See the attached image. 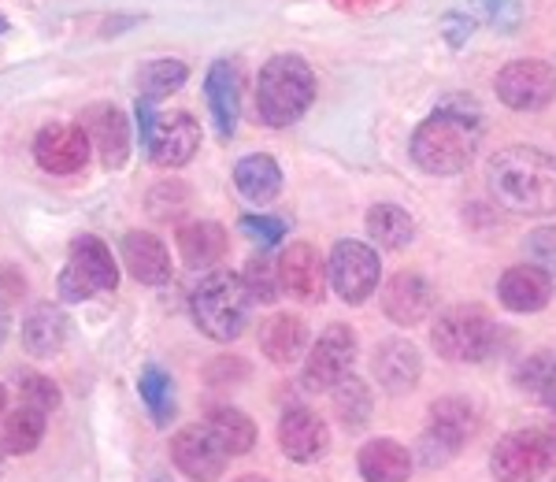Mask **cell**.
Segmentation results:
<instances>
[{"label":"cell","instance_id":"cell-1","mask_svg":"<svg viewBox=\"0 0 556 482\" xmlns=\"http://www.w3.org/2000/svg\"><path fill=\"white\" fill-rule=\"evenodd\" d=\"M493 201L516 216L556 212V156L531 145L501 149L486 167Z\"/></svg>","mask_w":556,"mask_h":482},{"label":"cell","instance_id":"cell-2","mask_svg":"<svg viewBox=\"0 0 556 482\" xmlns=\"http://www.w3.org/2000/svg\"><path fill=\"white\" fill-rule=\"evenodd\" d=\"M482 138L479 112L471 104L450 101L438 112H430L412 134V160L427 175H460L471 164Z\"/></svg>","mask_w":556,"mask_h":482},{"label":"cell","instance_id":"cell-3","mask_svg":"<svg viewBox=\"0 0 556 482\" xmlns=\"http://www.w3.org/2000/svg\"><path fill=\"white\" fill-rule=\"evenodd\" d=\"M316 101V75L301 56H271L260 67L256 78V112L260 123H267L271 130H282L290 123H298L304 112Z\"/></svg>","mask_w":556,"mask_h":482},{"label":"cell","instance_id":"cell-4","mask_svg":"<svg viewBox=\"0 0 556 482\" xmlns=\"http://www.w3.org/2000/svg\"><path fill=\"white\" fill-rule=\"evenodd\" d=\"M193 324L212 338V342H235L253 316V297L238 271H212L190 297Z\"/></svg>","mask_w":556,"mask_h":482},{"label":"cell","instance_id":"cell-5","mask_svg":"<svg viewBox=\"0 0 556 482\" xmlns=\"http://www.w3.org/2000/svg\"><path fill=\"white\" fill-rule=\"evenodd\" d=\"M430 345L453 364H479L497 345V327L482 308L456 305L438 316L434 330H430Z\"/></svg>","mask_w":556,"mask_h":482},{"label":"cell","instance_id":"cell-6","mask_svg":"<svg viewBox=\"0 0 556 482\" xmlns=\"http://www.w3.org/2000/svg\"><path fill=\"white\" fill-rule=\"evenodd\" d=\"M556 468V427L553 431H513L497 442L490 471L497 482H538Z\"/></svg>","mask_w":556,"mask_h":482},{"label":"cell","instance_id":"cell-7","mask_svg":"<svg viewBox=\"0 0 556 482\" xmlns=\"http://www.w3.org/2000/svg\"><path fill=\"white\" fill-rule=\"evenodd\" d=\"M115 286H119V267H115L112 249L93 234L71 241V256L60 271V297L89 301L93 293H108Z\"/></svg>","mask_w":556,"mask_h":482},{"label":"cell","instance_id":"cell-8","mask_svg":"<svg viewBox=\"0 0 556 482\" xmlns=\"http://www.w3.org/2000/svg\"><path fill=\"white\" fill-rule=\"evenodd\" d=\"M379 253L364 241H338L327 261V282L345 305H361L379 286Z\"/></svg>","mask_w":556,"mask_h":482},{"label":"cell","instance_id":"cell-9","mask_svg":"<svg viewBox=\"0 0 556 482\" xmlns=\"http://www.w3.org/2000/svg\"><path fill=\"white\" fill-rule=\"evenodd\" d=\"M501 104L513 112H542L545 104L556 101V67L545 60H513L505 71L497 75Z\"/></svg>","mask_w":556,"mask_h":482},{"label":"cell","instance_id":"cell-10","mask_svg":"<svg viewBox=\"0 0 556 482\" xmlns=\"http://www.w3.org/2000/svg\"><path fill=\"white\" fill-rule=\"evenodd\" d=\"M356 334L353 327L345 324H330L327 330L319 334V342L312 345L308 360H304V386L308 390H334L338 382L349 379L356 364Z\"/></svg>","mask_w":556,"mask_h":482},{"label":"cell","instance_id":"cell-11","mask_svg":"<svg viewBox=\"0 0 556 482\" xmlns=\"http://www.w3.org/2000/svg\"><path fill=\"white\" fill-rule=\"evenodd\" d=\"M471 431H475V408L468 401H460V397L434 401V405H430V431L424 434V445H419V449H427L424 453L427 468H430L434 449H438V460L445 464L464 442L471 439Z\"/></svg>","mask_w":556,"mask_h":482},{"label":"cell","instance_id":"cell-12","mask_svg":"<svg viewBox=\"0 0 556 482\" xmlns=\"http://www.w3.org/2000/svg\"><path fill=\"white\" fill-rule=\"evenodd\" d=\"M227 457H230V453L223 449L219 439L208 431V423H204V427H186V431H178L172 439L175 468L182 471L186 479H193V482L219 479L223 468H227Z\"/></svg>","mask_w":556,"mask_h":482},{"label":"cell","instance_id":"cell-13","mask_svg":"<svg viewBox=\"0 0 556 482\" xmlns=\"http://www.w3.org/2000/svg\"><path fill=\"white\" fill-rule=\"evenodd\" d=\"M146 149L156 167H186L197 149H201V127H197V119L190 112L156 115Z\"/></svg>","mask_w":556,"mask_h":482},{"label":"cell","instance_id":"cell-14","mask_svg":"<svg viewBox=\"0 0 556 482\" xmlns=\"http://www.w3.org/2000/svg\"><path fill=\"white\" fill-rule=\"evenodd\" d=\"M89 134L83 127H67V123H52L34 141V160L41 172L49 175H75L89 164Z\"/></svg>","mask_w":556,"mask_h":482},{"label":"cell","instance_id":"cell-15","mask_svg":"<svg viewBox=\"0 0 556 482\" xmlns=\"http://www.w3.org/2000/svg\"><path fill=\"white\" fill-rule=\"evenodd\" d=\"M278 282L290 297L319 305L327 293V264L308 241H293L282 256H278Z\"/></svg>","mask_w":556,"mask_h":482},{"label":"cell","instance_id":"cell-16","mask_svg":"<svg viewBox=\"0 0 556 482\" xmlns=\"http://www.w3.org/2000/svg\"><path fill=\"white\" fill-rule=\"evenodd\" d=\"M278 445L290 460L316 464L330 449V427L312 408H286L278 419Z\"/></svg>","mask_w":556,"mask_h":482},{"label":"cell","instance_id":"cell-17","mask_svg":"<svg viewBox=\"0 0 556 482\" xmlns=\"http://www.w3.org/2000/svg\"><path fill=\"white\" fill-rule=\"evenodd\" d=\"M438 297H434V286H430L419 271H401L386 282L382 290V312L393 319L397 327H416L434 312Z\"/></svg>","mask_w":556,"mask_h":482},{"label":"cell","instance_id":"cell-18","mask_svg":"<svg viewBox=\"0 0 556 482\" xmlns=\"http://www.w3.org/2000/svg\"><path fill=\"white\" fill-rule=\"evenodd\" d=\"M204 97H208V112L212 123L219 130V138H235L238 130V115H241V83H238V67L230 60H215L204 75Z\"/></svg>","mask_w":556,"mask_h":482},{"label":"cell","instance_id":"cell-19","mask_svg":"<svg viewBox=\"0 0 556 482\" xmlns=\"http://www.w3.org/2000/svg\"><path fill=\"white\" fill-rule=\"evenodd\" d=\"M83 130L89 134V141L97 145L104 167H123L130 156V127L127 115H123L115 104H93L83 115Z\"/></svg>","mask_w":556,"mask_h":482},{"label":"cell","instance_id":"cell-20","mask_svg":"<svg viewBox=\"0 0 556 482\" xmlns=\"http://www.w3.org/2000/svg\"><path fill=\"white\" fill-rule=\"evenodd\" d=\"M497 297L508 312H519V316H527V312H542L553 297V279L534 264L508 267L497 282Z\"/></svg>","mask_w":556,"mask_h":482},{"label":"cell","instance_id":"cell-21","mask_svg":"<svg viewBox=\"0 0 556 482\" xmlns=\"http://www.w3.org/2000/svg\"><path fill=\"white\" fill-rule=\"evenodd\" d=\"M371 371L382 390L405 394V390H412L419 382V375H424V360H419V350L412 342H405V338H390V342H382L379 350H375Z\"/></svg>","mask_w":556,"mask_h":482},{"label":"cell","instance_id":"cell-22","mask_svg":"<svg viewBox=\"0 0 556 482\" xmlns=\"http://www.w3.org/2000/svg\"><path fill=\"white\" fill-rule=\"evenodd\" d=\"M123 264L127 271L138 279L141 286H164L172 282V253L156 234H146V230H130L123 234Z\"/></svg>","mask_w":556,"mask_h":482},{"label":"cell","instance_id":"cell-23","mask_svg":"<svg viewBox=\"0 0 556 482\" xmlns=\"http://www.w3.org/2000/svg\"><path fill=\"white\" fill-rule=\"evenodd\" d=\"M356 468H361L364 482H408L412 453L393 439H375L361 449Z\"/></svg>","mask_w":556,"mask_h":482},{"label":"cell","instance_id":"cell-24","mask_svg":"<svg viewBox=\"0 0 556 482\" xmlns=\"http://www.w3.org/2000/svg\"><path fill=\"white\" fill-rule=\"evenodd\" d=\"M178 253L182 261L193 267V271H208L223 261L227 253V230L219 223H208V219H197V223H186L178 230Z\"/></svg>","mask_w":556,"mask_h":482},{"label":"cell","instance_id":"cell-25","mask_svg":"<svg viewBox=\"0 0 556 482\" xmlns=\"http://www.w3.org/2000/svg\"><path fill=\"white\" fill-rule=\"evenodd\" d=\"M304 342H308V327H304L301 316H290V312H278V316H271L260 327V350H264L271 364L298 360Z\"/></svg>","mask_w":556,"mask_h":482},{"label":"cell","instance_id":"cell-26","mask_svg":"<svg viewBox=\"0 0 556 482\" xmlns=\"http://www.w3.org/2000/svg\"><path fill=\"white\" fill-rule=\"evenodd\" d=\"M235 186L249 204H267L282 193V167L264 153L245 156L235 167Z\"/></svg>","mask_w":556,"mask_h":482},{"label":"cell","instance_id":"cell-27","mask_svg":"<svg viewBox=\"0 0 556 482\" xmlns=\"http://www.w3.org/2000/svg\"><path fill=\"white\" fill-rule=\"evenodd\" d=\"M67 342V316L56 305H38L23 324V345L34 356H52Z\"/></svg>","mask_w":556,"mask_h":482},{"label":"cell","instance_id":"cell-28","mask_svg":"<svg viewBox=\"0 0 556 482\" xmlns=\"http://www.w3.org/2000/svg\"><path fill=\"white\" fill-rule=\"evenodd\" d=\"M367 234L379 241L382 249H405L416 241V223L401 204H375L367 212Z\"/></svg>","mask_w":556,"mask_h":482},{"label":"cell","instance_id":"cell-29","mask_svg":"<svg viewBox=\"0 0 556 482\" xmlns=\"http://www.w3.org/2000/svg\"><path fill=\"white\" fill-rule=\"evenodd\" d=\"M208 431L219 439V445L230 453V457H241V453H249L256 445V423L241 413V408H230V405L212 408Z\"/></svg>","mask_w":556,"mask_h":482},{"label":"cell","instance_id":"cell-30","mask_svg":"<svg viewBox=\"0 0 556 482\" xmlns=\"http://www.w3.org/2000/svg\"><path fill=\"white\" fill-rule=\"evenodd\" d=\"M516 386L556 413V353H534L516 368Z\"/></svg>","mask_w":556,"mask_h":482},{"label":"cell","instance_id":"cell-31","mask_svg":"<svg viewBox=\"0 0 556 482\" xmlns=\"http://www.w3.org/2000/svg\"><path fill=\"white\" fill-rule=\"evenodd\" d=\"M41 439H45V413L30 405L15 408L4 419V427H0V449L4 453H34Z\"/></svg>","mask_w":556,"mask_h":482},{"label":"cell","instance_id":"cell-32","mask_svg":"<svg viewBox=\"0 0 556 482\" xmlns=\"http://www.w3.org/2000/svg\"><path fill=\"white\" fill-rule=\"evenodd\" d=\"M138 390H141V401L149 405L152 419H156V427H167V419L175 416L172 375L160 368V364H146V368H141V379H138Z\"/></svg>","mask_w":556,"mask_h":482},{"label":"cell","instance_id":"cell-33","mask_svg":"<svg viewBox=\"0 0 556 482\" xmlns=\"http://www.w3.org/2000/svg\"><path fill=\"white\" fill-rule=\"evenodd\" d=\"M371 408H375L371 390H367L361 379H353V375H349V379H342L334 386V413L349 427V431H361V427H367Z\"/></svg>","mask_w":556,"mask_h":482},{"label":"cell","instance_id":"cell-34","mask_svg":"<svg viewBox=\"0 0 556 482\" xmlns=\"http://www.w3.org/2000/svg\"><path fill=\"white\" fill-rule=\"evenodd\" d=\"M186 78H190V67H186L182 60H152V64L141 71V97L156 104L160 97L182 89Z\"/></svg>","mask_w":556,"mask_h":482},{"label":"cell","instance_id":"cell-35","mask_svg":"<svg viewBox=\"0 0 556 482\" xmlns=\"http://www.w3.org/2000/svg\"><path fill=\"white\" fill-rule=\"evenodd\" d=\"M241 282H245L249 297H253V305H275L278 297V271L267 261H249L245 271H241Z\"/></svg>","mask_w":556,"mask_h":482},{"label":"cell","instance_id":"cell-36","mask_svg":"<svg viewBox=\"0 0 556 482\" xmlns=\"http://www.w3.org/2000/svg\"><path fill=\"white\" fill-rule=\"evenodd\" d=\"M527 256L534 267H542L549 279H556V227H538L527 234Z\"/></svg>","mask_w":556,"mask_h":482},{"label":"cell","instance_id":"cell-37","mask_svg":"<svg viewBox=\"0 0 556 482\" xmlns=\"http://www.w3.org/2000/svg\"><path fill=\"white\" fill-rule=\"evenodd\" d=\"M241 230H245L249 238L253 241H260V245L264 249H271V245H278V241L286 238V219H278V216H264V212H260V216H241V223H238Z\"/></svg>","mask_w":556,"mask_h":482},{"label":"cell","instance_id":"cell-38","mask_svg":"<svg viewBox=\"0 0 556 482\" xmlns=\"http://www.w3.org/2000/svg\"><path fill=\"white\" fill-rule=\"evenodd\" d=\"M23 405L38 408V413H52V408L60 405L56 382L45 379V375H26L23 379Z\"/></svg>","mask_w":556,"mask_h":482},{"label":"cell","instance_id":"cell-39","mask_svg":"<svg viewBox=\"0 0 556 482\" xmlns=\"http://www.w3.org/2000/svg\"><path fill=\"white\" fill-rule=\"evenodd\" d=\"M479 4H482V15L505 34H513L519 20H523V4H519V0H479Z\"/></svg>","mask_w":556,"mask_h":482},{"label":"cell","instance_id":"cell-40","mask_svg":"<svg viewBox=\"0 0 556 482\" xmlns=\"http://www.w3.org/2000/svg\"><path fill=\"white\" fill-rule=\"evenodd\" d=\"M442 30H445V41H450L453 49H460V45L471 38L475 23H471L464 12H450V15H445V20H442Z\"/></svg>","mask_w":556,"mask_h":482},{"label":"cell","instance_id":"cell-41","mask_svg":"<svg viewBox=\"0 0 556 482\" xmlns=\"http://www.w3.org/2000/svg\"><path fill=\"white\" fill-rule=\"evenodd\" d=\"M342 12H379V8H390L397 0H334Z\"/></svg>","mask_w":556,"mask_h":482},{"label":"cell","instance_id":"cell-42","mask_svg":"<svg viewBox=\"0 0 556 482\" xmlns=\"http://www.w3.org/2000/svg\"><path fill=\"white\" fill-rule=\"evenodd\" d=\"M4 334H8V316H4V308H0V345H4Z\"/></svg>","mask_w":556,"mask_h":482},{"label":"cell","instance_id":"cell-43","mask_svg":"<svg viewBox=\"0 0 556 482\" xmlns=\"http://www.w3.org/2000/svg\"><path fill=\"white\" fill-rule=\"evenodd\" d=\"M235 482H267L264 475H238Z\"/></svg>","mask_w":556,"mask_h":482},{"label":"cell","instance_id":"cell-44","mask_svg":"<svg viewBox=\"0 0 556 482\" xmlns=\"http://www.w3.org/2000/svg\"><path fill=\"white\" fill-rule=\"evenodd\" d=\"M4 405H8V390L0 386V413H4Z\"/></svg>","mask_w":556,"mask_h":482},{"label":"cell","instance_id":"cell-45","mask_svg":"<svg viewBox=\"0 0 556 482\" xmlns=\"http://www.w3.org/2000/svg\"><path fill=\"white\" fill-rule=\"evenodd\" d=\"M4 30H8V23H4V20H0V34H4Z\"/></svg>","mask_w":556,"mask_h":482},{"label":"cell","instance_id":"cell-46","mask_svg":"<svg viewBox=\"0 0 556 482\" xmlns=\"http://www.w3.org/2000/svg\"><path fill=\"white\" fill-rule=\"evenodd\" d=\"M0 453H4V449H0ZM0 471H4V460H0Z\"/></svg>","mask_w":556,"mask_h":482}]
</instances>
